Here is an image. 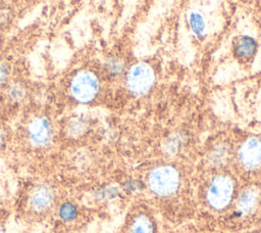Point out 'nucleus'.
<instances>
[{"mask_svg": "<svg viewBox=\"0 0 261 233\" xmlns=\"http://www.w3.org/2000/svg\"><path fill=\"white\" fill-rule=\"evenodd\" d=\"M239 159L246 169L259 168L261 166V140L255 137L247 139L239 149Z\"/></svg>", "mask_w": 261, "mask_h": 233, "instance_id": "nucleus-7", "label": "nucleus"}, {"mask_svg": "<svg viewBox=\"0 0 261 233\" xmlns=\"http://www.w3.org/2000/svg\"><path fill=\"white\" fill-rule=\"evenodd\" d=\"M190 25H191V29L193 30V32L197 35H200L203 33L204 29H205V22L203 17L197 13V12H193L190 15Z\"/></svg>", "mask_w": 261, "mask_h": 233, "instance_id": "nucleus-14", "label": "nucleus"}, {"mask_svg": "<svg viewBox=\"0 0 261 233\" xmlns=\"http://www.w3.org/2000/svg\"><path fill=\"white\" fill-rule=\"evenodd\" d=\"M256 47H257V45H256L255 40L251 37L246 36V37H243L239 41V43L236 47V51L239 56L247 58V57H250L253 55V53L256 50Z\"/></svg>", "mask_w": 261, "mask_h": 233, "instance_id": "nucleus-12", "label": "nucleus"}, {"mask_svg": "<svg viewBox=\"0 0 261 233\" xmlns=\"http://www.w3.org/2000/svg\"><path fill=\"white\" fill-rule=\"evenodd\" d=\"M233 182L228 176L220 175L215 177L209 184L206 198L209 205L215 209L227 206L233 196Z\"/></svg>", "mask_w": 261, "mask_h": 233, "instance_id": "nucleus-5", "label": "nucleus"}, {"mask_svg": "<svg viewBox=\"0 0 261 233\" xmlns=\"http://www.w3.org/2000/svg\"><path fill=\"white\" fill-rule=\"evenodd\" d=\"M150 189L162 196L170 195L176 191L179 185V176L172 167H159L154 169L148 179Z\"/></svg>", "mask_w": 261, "mask_h": 233, "instance_id": "nucleus-4", "label": "nucleus"}, {"mask_svg": "<svg viewBox=\"0 0 261 233\" xmlns=\"http://www.w3.org/2000/svg\"><path fill=\"white\" fill-rule=\"evenodd\" d=\"M129 233H152L150 219L143 215L136 217L129 227Z\"/></svg>", "mask_w": 261, "mask_h": 233, "instance_id": "nucleus-13", "label": "nucleus"}, {"mask_svg": "<svg viewBox=\"0 0 261 233\" xmlns=\"http://www.w3.org/2000/svg\"><path fill=\"white\" fill-rule=\"evenodd\" d=\"M25 137L29 144L37 149L48 147L54 137V127L45 114L34 115L25 126Z\"/></svg>", "mask_w": 261, "mask_h": 233, "instance_id": "nucleus-3", "label": "nucleus"}, {"mask_svg": "<svg viewBox=\"0 0 261 233\" xmlns=\"http://www.w3.org/2000/svg\"><path fill=\"white\" fill-rule=\"evenodd\" d=\"M155 80V75L147 63H137L133 65L126 74V87L134 94L141 95L146 93Z\"/></svg>", "mask_w": 261, "mask_h": 233, "instance_id": "nucleus-6", "label": "nucleus"}, {"mask_svg": "<svg viewBox=\"0 0 261 233\" xmlns=\"http://www.w3.org/2000/svg\"><path fill=\"white\" fill-rule=\"evenodd\" d=\"M259 201V192L256 188L249 187L245 189L237 202L238 212L242 215H248L255 211Z\"/></svg>", "mask_w": 261, "mask_h": 233, "instance_id": "nucleus-8", "label": "nucleus"}, {"mask_svg": "<svg viewBox=\"0 0 261 233\" xmlns=\"http://www.w3.org/2000/svg\"><path fill=\"white\" fill-rule=\"evenodd\" d=\"M107 66H108V71H109L111 74H113V75L118 74V73L120 72V69H121V64H120L119 62L115 61V60L110 61V62L107 64Z\"/></svg>", "mask_w": 261, "mask_h": 233, "instance_id": "nucleus-16", "label": "nucleus"}, {"mask_svg": "<svg viewBox=\"0 0 261 233\" xmlns=\"http://www.w3.org/2000/svg\"><path fill=\"white\" fill-rule=\"evenodd\" d=\"M56 203L55 190L48 184H34L25 195L24 205L35 216L47 215Z\"/></svg>", "mask_w": 261, "mask_h": 233, "instance_id": "nucleus-2", "label": "nucleus"}, {"mask_svg": "<svg viewBox=\"0 0 261 233\" xmlns=\"http://www.w3.org/2000/svg\"><path fill=\"white\" fill-rule=\"evenodd\" d=\"M57 215L61 221L69 223L77 218L79 208L71 201H63L57 207Z\"/></svg>", "mask_w": 261, "mask_h": 233, "instance_id": "nucleus-10", "label": "nucleus"}, {"mask_svg": "<svg viewBox=\"0 0 261 233\" xmlns=\"http://www.w3.org/2000/svg\"><path fill=\"white\" fill-rule=\"evenodd\" d=\"M10 67L6 62H0V89H4L9 84Z\"/></svg>", "mask_w": 261, "mask_h": 233, "instance_id": "nucleus-15", "label": "nucleus"}, {"mask_svg": "<svg viewBox=\"0 0 261 233\" xmlns=\"http://www.w3.org/2000/svg\"><path fill=\"white\" fill-rule=\"evenodd\" d=\"M100 83L97 76L88 69L76 72L68 82V94L77 103L92 102L98 95Z\"/></svg>", "mask_w": 261, "mask_h": 233, "instance_id": "nucleus-1", "label": "nucleus"}, {"mask_svg": "<svg viewBox=\"0 0 261 233\" xmlns=\"http://www.w3.org/2000/svg\"><path fill=\"white\" fill-rule=\"evenodd\" d=\"M87 130V123L81 116H73L69 119L65 125V132L68 136L76 138L82 136Z\"/></svg>", "mask_w": 261, "mask_h": 233, "instance_id": "nucleus-11", "label": "nucleus"}, {"mask_svg": "<svg viewBox=\"0 0 261 233\" xmlns=\"http://www.w3.org/2000/svg\"><path fill=\"white\" fill-rule=\"evenodd\" d=\"M5 93L9 102L19 103L25 98L27 89L22 83L12 82L5 87Z\"/></svg>", "mask_w": 261, "mask_h": 233, "instance_id": "nucleus-9", "label": "nucleus"}, {"mask_svg": "<svg viewBox=\"0 0 261 233\" xmlns=\"http://www.w3.org/2000/svg\"><path fill=\"white\" fill-rule=\"evenodd\" d=\"M0 233H5L4 232V229H3V227L0 225Z\"/></svg>", "mask_w": 261, "mask_h": 233, "instance_id": "nucleus-18", "label": "nucleus"}, {"mask_svg": "<svg viewBox=\"0 0 261 233\" xmlns=\"http://www.w3.org/2000/svg\"><path fill=\"white\" fill-rule=\"evenodd\" d=\"M5 132L3 130V128L0 126V151H2V149L4 148L5 146Z\"/></svg>", "mask_w": 261, "mask_h": 233, "instance_id": "nucleus-17", "label": "nucleus"}]
</instances>
